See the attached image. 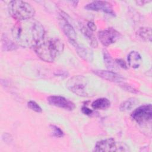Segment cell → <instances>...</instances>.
Masks as SVG:
<instances>
[{"mask_svg":"<svg viewBox=\"0 0 152 152\" xmlns=\"http://www.w3.org/2000/svg\"><path fill=\"white\" fill-rule=\"evenodd\" d=\"M2 44L3 49L6 51H12L17 49V44L8 39L5 35H4L2 37Z\"/></svg>","mask_w":152,"mask_h":152,"instance_id":"d6986e66","label":"cell"},{"mask_svg":"<svg viewBox=\"0 0 152 152\" xmlns=\"http://www.w3.org/2000/svg\"><path fill=\"white\" fill-rule=\"evenodd\" d=\"M138 36L146 42L151 41V29L150 27H141L137 32Z\"/></svg>","mask_w":152,"mask_h":152,"instance_id":"ac0fdd59","label":"cell"},{"mask_svg":"<svg viewBox=\"0 0 152 152\" xmlns=\"http://www.w3.org/2000/svg\"><path fill=\"white\" fill-rule=\"evenodd\" d=\"M125 148L124 145L110 138L97 142L94 150L95 151H125Z\"/></svg>","mask_w":152,"mask_h":152,"instance_id":"8992f818","label":"cell"},{"mask_svg":"<svg viewBox=\"0 0 152 152\" xmlns=\"http://www.w3.org/2000/svg\"><path fill=\"white\" fill-rule=\"evenodd\" d=\"M138 103V101L135 98H129L124 101L120 105L119 109L121 111L126 112L132 109Z\"/></svg>","mask_w":152,"mask_h":152,"instance_id":"e0dca14e","label":"cell"},{"mask_svg":"<svg viewBox=\"0 0 152 152\" xmlns=\"http://www.w3.org/2000/svg\"><path fill=\"white\" fill-rule=\"evenodd\" d=\"M11 32L16 43L24 48H34L45 34L42 24L33 18L17 21Z\"/></svg>","mask_w":152,"mask_h":152,"instance_id":"6da1fadb","label":"cell"},{"mask_svg":"<svg viewBox=\"0 0 152 152\" xmlns=\"http://www.w3.org/2000/svg\"><path fill=\"white\" fill-rule=\"evenodd\" d=\"M94 73L99 76V77L115 83H122L125 80V78L122 77L121 75L116 73L115 72L111 71H104V70H95L93 71Z\"/></svg>","mask_w":152,"mask_h":152,"instance_id":"8fae6325","label":"cell"},{"mask_svg":"<svg viewBox=\"0 0 152 152\" xmlns=\"http://www.w3.org/2000/svg\"><path fill=\"white\" fill-rule=\"evenodd\" d=\"M115 62L120 67H121L124 69H127L128 67H127L126 64L124 60H122L121 59H116Z\"/></svg>","mask_w":152,"mask_h":152,"instance_id":"7402d4cb","label":"cell"},{"mask_svg":"<svg viewBox=\"0 0 152 152\" xmlns=\"http://www.w3.org/2000/svg\"><path fill=\"white\" fill-rule=\"evenodd\" d=\"M103 56L104 62V64H105L106 68L111 71L115 72L114 71H116L117 70V66L115 64V62H114L112 56L109 53V52L107 50L103 49Z\"/></svg>","mask_w":152,"mask_h":152,"instance_id":"2e32d148","label":"cell"},{"mask_svg":"<svg viewBox=\"0 0 152 152\" xmlns=\"http://www.w3.org/2000/svg\"><path fill=\"white\" fill-rule=\"evenodd\" d=\"M127 60L129 65L134 69L139 68L142 61L140 54L135 50L131 51L128 54Z\"/></svg>","mask_w":152,"mask_h":152,"instance_id":"4fadbf2b","label":"cell"},{"mask_svg":"<svg viewBox=\"0 0 152 152\" xmlns=\"http://www.w3.org/2000/svg\"><path fill=\"white\" fill-rule=\"evenodd\" d=\"M48 102L52 106L67 110H72L75 108V104L72 102L61 96H50L48 97Z\"/></svg>","mask_w":152,"mask_h":152,"instance_id":"9c48e42d","label":"cell"},{"mask_svg":"<svg viewBox=\"0 0 152 152\" xmlns=\"http://www.w3.org/2000/svg\"><path fill=\"white\" fill-rule=\"evenodd\" d=\"M70 43L75 49L78 55L87 62H91L93 59V54L90 49L78 44L76 41H71Z\"/></svg>","mask_w":152,"mask_h":152,"instance_id":"7c38bea8","label":"cell"},{"mask_svg":"<svg viewBox=\"0 0 152 152\" xmlns=\"http://www.w3.org/2000/svg\"><path fill=\"white\" fill-rule=\"evenodd\" d=\"M68 89L75 94L82 97L89 96L88 91V81L83 75H75L68 80L66 84Z\"/></svg>","mask_w":152,"mask_h":152,"instance_id":"277c9868","label":"cell"},{"mask_svg":"<svg viewBox=\"0 0 152 152\" xmlns=\"http://www.w3.org/2000/svg\"><path fill=\"white\" fill-rule=\"evenodd\" d=\"M87 28L91 31H95L96 30V26L94 24V23L92 21H89L87 23Z\"/></svg>","mask_w":152,"mask_h":152,"instance_id":"cb8c5ba5","label":"cell"},{"mask_svg":"<svg viewBox=\"0 0 152 152\" xmlns=\"http://www.w3.org/2000/svg\"><path fill=\"white\" fill-rule=\"evenodd\" d=\"M27 106L29 109L31 110L37 112V113H41L42 112V109L40 107V106L34 101L30 100L27 103Z\"/></svg>","mask_w":152,"mask_h":152,"instance_id":"44dd1931","label":"cell"},{"mask_svg":"<svg viewBox=\"0 0 152 152\" xmlns=\"http://www.w3.org/2000/svg\"><path fill=\"white\" fill-rule=\"evenodd\" d=\"M84 8L89 11H102L112 15H115L113 7L110 3L103 1H95L87 4Z\"/></svg>","mask_w":152,"mask_h":152,"instance_id":"ba28073f","label":"cell"},{"mask_svg":"<svg viewBox=\"0 0 152 152\" xmlns=\"http://www.w3.org/2000/svg\"><path fill=\"white\" fill-rule=\"evenodd\" d=\"M59 24L65 34V35L68 38L69 42L76 41L77 34L72 27V26L68 22V21L62 15L60 16L58 18Z\"/></svg>","mask_w":152,"mask_h":152,"instance_id":"30bf717a","label":"cell"},{"mask_svg":"<svg viewBox=\"0 0 152 152\" xmlns=\"http://www.w3.org/2000/svg\"><path fill=\"white\" fill-rule=\"evenodd\" d=\"M50 128L52 131V134L54 137H58V138H61L64 136V132L58 126L54 125H50Z\"/></svg>","mask_w":152,"mask_h":152,"instance_id":"ffe728a7","label":"cell"},{"mask_svg":"<svg viewBox=\"0 0 152 152\" xmlns=\"http://www.w3.org/2000/svg\"><path fill=\"white\" fill-rule=\"evenodd\" d=\"M81 111L84 114V115H91L93 113V110L89 108H88L87 107L84 106L82 107L81 108Z\"/></svg>","mask_w":152,"mask_h":152,"instance_id":"603a6c76","label":"cell"},{"mask_svg":"<svg viewBox=\"0 0 152 152\" xmlns=\"http://www.w3.org/2000/svg\"><path fill=\"white\" fill-rule=\"evenodd\" d=\"M64 49L63 42L56 37H44L34 47L38 57L46 62H53L63 52Z\"/></svg>","mask_w":152,"mask_h":152,"instance_id":"7a4b0ae2","label":"cell"},{"mask_svg":"<svg viewBox=\"0 0 152 152\" xmlns=\"http://www.w3.org/2000/svg\"><path fill=\"white\" fill-rule=\"evenodd\" d=\"M132 118L138 124L143 125L150 122L152 118V106L151 104L140 106L131 114Z\"/></svg>","mask_w":152,"mask_h":152,"instance_id":"5b68a950","label":"cell"},{"mask_svg":"<svg viewBox=\"0 0 152 152\" xmlns=\"http://www.w3.org/2000/svg\"><path fill=\"white\" fill-rule=\"evenodd\" d=\"M97 36L103 46H109L115 43L121 37V35L114 28H108L99 31Z\"/></svg>","mask_w":152,"mask_h":152,"instance_id":"52a82bcc","label":"cell"},{"mask_svg":"<svg viewBox=\"0 0 152 152\" xmlns=\"http://www.w3.org/2000/svg\"><path fill=\"white\" fill-rule=\"evenodd\" d=\"M80 30L86 38L90 46L93 48H97L98 46L97 40L94 34L91 33V31L83 25H81L80 27Z\"/></svg>","mask_w":152,"mask_h":152,"instance_id":"5bb4252c","label":"cell"},{"mask_svg":"<svg viewBox=\"0 0 152 152\" xmlns=\"http://www.w3.org/2000/svg\"><path fill=\"white\" fill-rule=\"evenodd\" d=\"M8 8L10 15L17 21L33 18L35 14L34 8L30 4L23 1H10Z\"/></svg>","mask_w":152,"mask_h":152,"instance_id":"3957f363","label":"cell"},{"mask_svg":"<svg viewBox=\"0 0 152 152\" xmlns=\"http://www.w3.org/2000/svg\"><path fill=\"white\" fill-rule=\"evenodd\" d=\"M110 106V102L106 98L102 97L94 100L91 103V106L94 109L105 110Z\"/></svg>","mask_w":152,"mask_h":152,"instance_id":"9a60e30c","label":"cell"}]
</instances>
